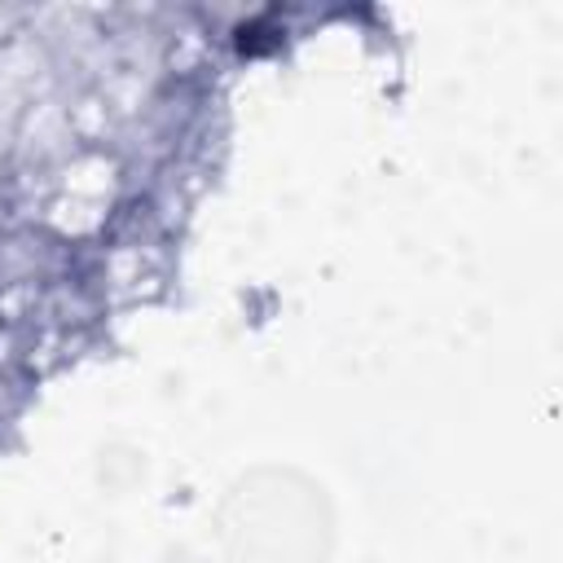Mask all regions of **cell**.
Wrapping results in <instances>:
<instances>
[{
	"label": "cell",
	"instance_id": "1",
	"mask_svg": "<svg viewBox=\"0 0 563 563\" xmlns=\"http://www.w3.org/2000/svg\"><path fill=\"white\" fill-rule=\"evenodd\" d=\"M224 541L233 563H321L330 550L325 497L295 471H255L229 493Z\"/></svg>",
	"mask_w": 563,
	"mask_h": 563
}]
</instances>
